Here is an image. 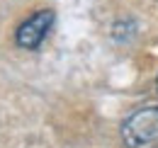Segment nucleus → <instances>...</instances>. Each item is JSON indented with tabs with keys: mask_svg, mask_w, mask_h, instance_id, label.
<instances>
[{
	"mask_svg": "<svg viewBox=\"0 0 158 148\" xmlns=\"http://www.w3.org/2000/svg\"><path fill=\"white\" fill-rule=\"evenodd\" d=\"M158 138V105L141 107L122 124V141L127 148H143Z\"/></svg>",
	"mask_w": 158,
	"mask_h": 148,
	"instance_id": "f257e3e1",
	"label": "nucleus"
},
{
	"mask_svg": "<svg viewBox=\"0 0 158 148\" xmlns=\"http://www.w3.org/2000/svg\"><path fill=\"white\" fill-rule=\"evenodd\" d=\"M54 24V10H39L32 17H27L15 32V44L20 49H39V44L46 39L49 29Z\"/></svg>",
	"mask_w": 158,
	"mask_h": 148,
	"instance_id": "f03ea898",
	"label": "nucleus"
},
{
	"mask_svg": "<svg viewBox=\"0 0 158 148\" xmlns=\"http://www.w3.org/2000/svg\"><path fill=\"white\" fill-rule=\"evenodd\" d=\"M156 90H158V78H156Z\"/></svg>",
	"mask_w": 158,
	"mask_h": 148,
	"instance_id": "7ed1b4c3",
	"label": "nucleus"
}]
</instances>
